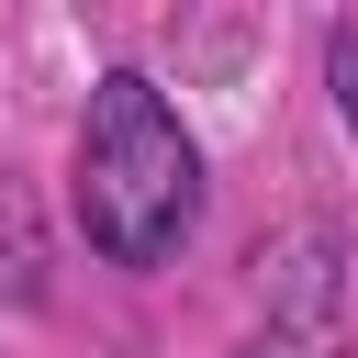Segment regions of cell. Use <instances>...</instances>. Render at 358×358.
I'll list each match as a JSON object with an SVG mask.
<instances>
[{
  "label": "cell",
  "mask_w": 358,
  "mask_h": 358,
  "mask_svg": "<svg viewBox=\"0 0 358 358\" xmlns=\"http://www.w3.org/2000/svg\"><path fill=\"white\" fill-rule=\"evenodd\" d=\"M78 235L112 257V268H168L201 224V145L190 123L168 112V90L145 67H112L78 112Z\"/></svg>",
  "instance_id": "1"
},
{
  "label": "cell",
  "mask_w": 358,
  "mask_h": 358,
  "mask_svg": "<svg viewBox=\"0 0 358 358\" xmlns=\"http://www.w3.org/2000/svg\"><path fill=\"white\" fill-rule=\"evenodd\" d=\"M324 90H336V112H347V134H358V11L324 34Z\"/></svg>",
  "instance_id": "2"
}]
</instances>
